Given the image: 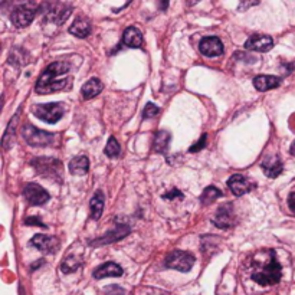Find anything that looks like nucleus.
<instances>
[{"label":"nucleus","mask_w":295,"mask_h":295,"mask_svg":"<svg viewBox=\"0 0 295 295\" xmlns=\"http://www.w3.org/2000/svg\"><path fill=\"white\" fill-rule=\"evenodd\" d=\"M252 274L251 278L262 286L276 285L282 278V268L276 259L274 249L259 251L252 258Z\"/></svg>","instance_id":"f257e3e1"},{"label":"nucleus","mask_w":295,"mask_h":295,"mask_svg":"<svg viewBox=\"0 0 295 295\" xmlns=\"http://www.w3.org/2000/svg\"><path fill=\"white\" fill-rule=\"evenodd\" d=\"M69 69H71V66L68 62H52L51 65L42 72V75L36 82V87H35L36 92L41 95H45V94H53V92L71 88V80L58 81V77L69 72Z\"/></svg>","instance_id":"f03ea898"},{"label":"nucleus","mask_w":295,"mask_h":295,"mask_svg":"<svg viewBox=\"0 0 295 295\" xmlns=\"http://www.w3.org/2000/svg\"><path fill=\"white\" fill-rule=\"evenodd\" d=\"M32 166L36 169V172L55 182H62V164L56 159L51 157H39L32 160Z\"/></svg>","instance_id":"7ed1b4c3"},{"label":"nucleus","mask_w":295,"mask_h":295,"mask_svg":"<svg viewBox=\"0 0 295 295\" xmlns=\"http://www.w3.org/2000/svg\"><path fill=\"white\" fill-rule=\"evenodd\" d=\"M42 5H36V3H32V2H26L23 5H19L18 8H15L11 15L12 23L16 26V28H26L29 26L35 16H36V12L41 9Z\"/></svg>","instance_id":"20e7f679"},{"label":"nucleus","mask_w":295,"mask_h":295,"mask_svg":"<svg viewBox=\"0 0 295 295\" xmlns=\"http://www.w3.org/2000/svg\"><path fill=\"white\" fill-rule=\"evenodd\" d=\"M22 135H23L25 141L33 145V147H46V145H51L52 142L55 141V137H56L52 132L42 131V130L35 128L32 124H25L23 125Z\"/></svg>","instance_id":"39448f33"},{"label":"nucleus","mask_w":295,"mask_h":295,"mask_svg":"<svg viewBox=\"0 0 295 295\" xmlns=\"http://www.w3.org/2000/svg\"><path fill=\"white\" fill-rule=\"evenodd\" d=\"M63 105L61 102H51V104H39L33 107L35 115L48 124H55L62 118L63 115Z\"/></svg>","instance_id":"423d86ee"},{"label":"nucleus","mask_w":295,"mask_h":295,"mask_svg":"<svg viewBox=\"0 0 295 295\" xmlns=\"http://www.w3.org/2000/svg\"><path fill=\"white\" fill-rule=\"evenodd\" d=\"M164 265H166V268H170V269L187 272L193 268L194 256L189 252H183V251H173L166 256Z\"/></svg>","instance_id":"0eeeda50"},{"label":"nucleus","mask_w":295,"mask_h":295,"mask_svg":"<svg viewBox=\"0 0 295 295\" xmlns=\"http://www.w3.org/2000/svg\"><path fill=\"white\" fill-rule=\"evenodd\" d=\"M46 8L45 11V21L55 23V25H62L63 22L69 18L72 12V6L68 3H46L43 5Z\"/></svg>","instance_id":"6e6552de"},{"label":"nucleus","mask_w":295,"mask_h":295,"mask_svg":"<svg viewBox=\"0 0 295 295\" xmlns=\"http://www.w3.org/2000/svg\"><path fill=\"white\" fill-rule=\"evenodd\" d=\"M23 196L25 199L29 202L31 204H35V206H41V204H45L48 200H49V193L36 183H28L25 187H23Z\"/></svg>","instance_id":"1a4fd4ad"},{"label":"nucleus","mask_w":295,"mask_h":295,"mask_svg":"<svg viewBox=\"0 0 295 295\" xmlns=\"http://www.w3.org/2000/svg\"><path fill=\"white\" fill-rule=\"evenodd\" d=\"M31 245L43 254H55L59 249V241L49 235H35L31 239Z\"/></svg>","instance_id":"9d476101"},{"label":"nucleus","mask_w":295,"mask_h":295,"mask_svg":"<svg viewBox=\"0 0 295 295\" xmlns=\"http://www.w3.org/2000/svg\"><path fill=\"white\" fill-rule=\"evenodd\" d=\"M199 51L207 58H214L224 55V43L216 36H206L199 43Z\"/></svg>","instance_id":"9b49d317"},{"label":"nucleus","mask_w":295,"mask_h":295,"mask_svg":"<svg viewBox=\"0 0 295 295\" xmlns=\"http://www.w3.org/2000/svg\"><path fill=\"white\" fill-rule=\"evenodd\" d=\"M213 225L216 228H220V229H228L231 226H234L235 224V213L232 204H224L217 209V212L213 217Z\"/></svg>","instance_id":"f8f14e48"},{"label":"nucleus","mask_w":295,"mask_h":295,"mask_svg":"<svg viewBox=\"0 0 295 295\" xmlns=\"http://www.w3.org/2000/svg\"><path fill=\"white\" fill-rule=\"evenodd\" d=\"M245 48L248 51L268 52L274 48V41L268 35H252L248 41L245 42Z\"/></svg>","instance_id":"ddd939ff"},{"label":"nucleus","mask_w":295,"mask_h":295,"mask_svg":"<svg viewBox=\"0 0 295 295\" xmlns=\"http://www.w3.org/2000/svg\"><path fill=\"white\" fill-rule=\"evenodd\" d=\"M128 234H130V228L127 225H120V226H117V229L108 231L107 235H104L102 238L91 241L90 245L91 246H101V245L112 244V242H117V241L122 239L124 236H127Z\"/></svg>","instance_id":"4468645a"},{"label":"nucleus","mask_w":295,"mask_h":295,"mask_svg":"<svg viewBox=\"0 0 295 295\" xmlns=\"http://www.w3.org/2000/svg\"><path fill=\"white\" fill-rule=\"evenodd\" d=\"M228 186L231 189V192L235 196H244V194L249 193L251 190L255 189V184L251 183L245 176L242 174H234L229 180H228Z\"/></svg>","instance_id":"2eb2a0df"},{"label":"nucleus","mask_w":295,"mask_h":295,"mask_svg":"<svg viewBox=\"0 0 295 295\" xmlns=\"http://www.w3.org/2000/svg\"><path fill=\"white\" fill-rule=\"evenodd\" d=\"M122 268L115 262H105L101 266H98L94 272L92 276L95 279H102V278H112V276H121L122 275Z\"/></svg>","instance_id":"dca6fc26"},{"label":"nucleus","mask_w":295,"mask_h":295,"mask_svg":"<svg viewBox=\"0 0 295 295\" xmlns=\"http://www.w3.org/2000/svg\"><path fill=\"white\" fill-rule=\"evenodd\" d=\"M261 166H262V169H264L265 174H266L268 177H271V179L278 177L279 174L282 173V169H284L282 162H281V159H279L278 156H269V157H266Z\"/></svg>","instance_id":"f3484780"},{"label":"nucleus","mask_w":295,"mask_h":295,"mask_svg":"<svg viewBox=\"0 0 295 295\" xmlns=\"http://www.w3.org/2000/svg\"><path fill=\"white\" fill-rule=\"evenodd\" d=\"M92 31L91 23L85 18H77L73 23L69 26V33L77 38H87Z\"/></svg>","instance_id":"a211bd4d"},{"label":"nucleus","mask_w":295,"mask_h":295,"mask_svg":"<svg viewBox=\"0 0 295 295\" xmlns=\"http://www.w3.org/2000/svg\"><path fill=\"white\" fill-rule=\"evenodd\" d=\"M279 84H281V80L272 75H259L254 78V87L261 92L274 90L276 87H279Z\"/></svg>","instance_id":"6ab92c4d"},{"label":"nucleus","mask_w":295,"mask_h":295,"mask_svg":"<svg viewBox=\"0 0 295 295\" xmlns=\"http://www.w3.org/2000/svg\"><path fill=\"white\" fill-rule=\"evenodd\" d=\"M122 43L128 48H140L142 45V35L137 28L130 26L124 31L122 35Z\"/></svg>","instance_id":"aec40b11"},{"label":"nucleus","mask_w":295,"mask_h":295,"mask_svg":"<svg viewBox=\"0 0 295 295\" xmlns=\"http://www.w3.org/2000/svg\"><path fill=\"white\" fill-rule=\"evenodd\" d=\"M82 264L81 255L80 254H73V252H68L65 255L63 261L61 264V271L63 274H72L75 272Z\"/></svg>","instance_id":"412c9836"},{"label":"nucleus","mask_w":295,"mask_h":295,"mask_svg":"<svg viewBox=\"0 0 295 295\" xmlns=\"http://www.w3.org/2000/svg\"><path fill=\"white\" fill-rule=\"evenodd\" d=\"M102 88H104V85H102V82L98 78H91L90 81L85 82L84 87H82V97L85 100H91V98L97 97L102 91Z\"/></svg>","instance_id":"4be33fe9"},{"label":"nucleus","mask_w":295,"mask_h":295,"mask_svg":"<svg viewBox=\"0 0 295 295\" xmlns=\"http://www.w3.org/2000/svg\"><path fill=\"white\" fill-rule=\"evenodd\" d=\"M90 169V160L87 156H77L69 163V172L75 176H84L88 173Z\"/></svg>","instance_id":"5701e85b"},{"label":"nucleus","mask_w":295,"mask_h":295,"mask_svg":"<svg viewBox=\"0 0 295 295\" xmlns=\"http://www.w3.org/2000/svg\"><path fill=\"white\" fill-rule=\"evenodd\" d=\"M104 203H105V197L101 190H97L95 194L92 196L90 206H91V216L94 220H98L101 217L102 212H104Z\"/></svg>","instance_id":"b1692460"},{"label":"nucleus","mask_w":295,"mask_h":295,"mask_svg":"<svg viewBox=\"0 0 295 295\" xmlns=\"http://www.w3.org/2000/svg\"><path fill=\"white\" fill-rule=\"evenodd\" d=\"M170 138H172L170 132L166 131V130H162V131L157 132L156 137H154V152L156 153H166V150H167V147L170 144Z\"/></svg>","instance_id":"393cba45"},{"label":"nucleus","mask_w":295,"mask_h":295,"mask_svg":"<svg viewBox=\"0 0 295 295\" xmlns=\"http://www.w3.org/2000/svg\"><path fill=\"white\" fill-rule=\"evenodd\" d=\"M220 196H222V192H220L217 187L209 186V187L204 189L203 193L200 196V202H202V204H204V206H209V204H212L213 202H216Z\"/></svg>","instance_id":"a878e982"},{"label":"nucleus","mask_w":295,"mask_h":295,"mask_svg":"<svg viewBox=\"0 0 295 295\" xmlns=\"http://www.w3.org/2000/svg\"><path fill=\"white\" fill-rule=\"evenodd\" d=\"M19 112L21 110L15 114V117H13V120L9 122V125H8V128H6V131H5V135H3V147L8 150L11 145H9V141L13 140V137H15V131H16V125H18V121H19Z\"/></svg>","instance_id":"bb28decb"},{"label":"nucleus","mask_w":295,"mask_h":295,"mask_svg":"<svg viewBox=\"0 0 295 295\" xmlns=\"http://www.w3.org/2000/svg\"><path fill=\"white\" fill-rule=\"evenodd\" d=\"M104 153L107 154L110 159H115V157L120 156V153H121V147H120V144H118V141H117L114 137H110V140H108L107 145H105Z\"/></svg>","instance_id":"cd10ccee"},{"label":"nucleus","mask_w":295,"mask_h":295,"mask_svg":"<svg viewBox=\"0 0 295 295\" xmlns=\"http://www.w3.org/2000/svg\"><path fill=\"white\" fill-rule=\"evenodd\" d=\"M159 112H160V108H159L156 104H153V102H149V104L145 105L144 111H142V117H144V118H152V117H156Z\"/></svg>","instance_id":"c85d7f7f"},{"label":"nucleus","mask_w":295,"mask_h":295,"mask_svg":"<svg viewBox=\"0 0 295 295\" xmlns=\"http://www.w3.org/2000/svg\"><path fill=\"white\" fill-rule=\"evenodd\" d=\"M206 142H207V135L203 134L200 138H199V141L193 144L192 147H190V153H197V152H200V150H203L204 147H206Z\"/></svg>","instance_id":"c756f323"},{"label":"nucleus","mask_w":295,"mask_h":295,"mask_svg":"<svg viewBox=\"0 0 295 295\" xmlns=\"http://www.w3.org/2000/svg\"><path fill=\"white\" fill-rule=\"evenodd\" d=\"M105 295H125V291L118 285H110L105 288Z\"/></svg>","instance_id":"7c9ffc66"},{"label":"nucleus","mask_w":295,"mask_h":295,"mask_svg":"<svg viewBox=\"0 0 295 295\" xmlns=\"http://www.w3.org/2000/svg\"><path fill=\"white\" fill-rule=\"evenodd\" d=\"M176 197H179V199H183L184 196H183V193H182L180 190H177V189H173L172 192L163 194V199H166V200H173V199H176Z\"/></svg>","instance_id":"2f4dec72"},{"label":"nucleus","mask_w":295,"mask_h":295,"mask_svg":"<svg viewBox=\"0 0 295 295\" xmlns=\"http://www.w3.org/2000/svg\"><path fill=\"white\" fill-rule=\"evenodd\" d=\"M25 225H35V226H41V228H46V225L41 222V219L36 216V217H28V219H25Z\"/></svg>","instance_id":"473e14b6"},{"label":"nucleus","mask_w":295,"mask_h":295,"mask_svg":"<svg viewBox=\"0 0 295 295\" xmlns=\"http://www.w3.org/2000/svg\"><path fill=\"white\" fill-rule=\"evenodd\" d=\"M288 206H289L291 212L295 213V193H291L288 196Z\"/></svg>","instance_id":"72a5a7b5"},{"label":"nucleus","mask_w":295,"mask_h":295,"mask_svg":"<svg viewBox=\"0 0 295 295\" xmlns=\"http://www.w3.org/2000/svg\"><path fill=\"white\" fill-rule=\"evenodd\" d=\"M255 5H258V2H251V3H241V5H239V9H241V11H245L246 8H249V6H255Z\"/></svg>","instance_id":"f704fd0d"},{"label":"nucleus","mask_w":295,"mask_h":295,"mask_svg":"<svg viewBox=\"0 0 295 295\" xmlns=\"http://www.w3.org/2000/svg\"><path fill=\"white\" fill-rule=\"evenodd\" d=\"M289 153L292 154V156H295V141L291 144V147H289Z\"/></svg>","instance_id":"c9c22d12"}]
</instances>
